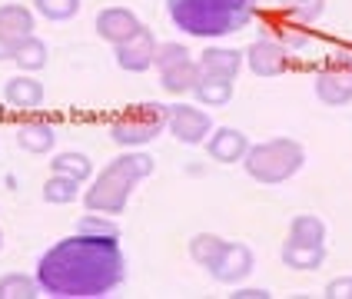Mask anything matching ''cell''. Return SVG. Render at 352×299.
<instances>
[{
	"label": "cell",
	"instance_id": "1",
	"mask_svg": "<svg viewBox=\"0 0 352 299\" xmlns=\"http://www.w3.org/2000/svg\"><path fill=\"white\" fill-rule=\"evenodd\" d=\"M126 276V259L117 236H77L60 239L37 263V283L50 296L90 299L107 296Z\"/></svg>",
	"mask_w": 352,
	"mask_h": 299
},
{
	"label": "cell",
	"instance_id": "2",
	"mask_svg": "<svg viewBox=\"0 0 352 299\" xmlns=\"http://www.w3.org/2000/svg\"><path fill=\"white\" fill-rule=\"evenodd\" d=\"M166 10L190 37H226L253 20L256 0H166Z\"/></svg>",
	"mask_w": 352,
	"mask_h": 299
},
{
	"label": "cell",
	"instance_id": "3",
	"mask_svg": "<svg viewBox=\"0 0 352 299\" xmlns=\"http://www.w3.org/2000/svg\"><path fill=\"white\" fill-rule=\"evenodd\" d=\"M153 173V159L143 157V153H130V157L113 159L103 173L97 177V183L87 190V210L90 213H120L126 206V199L133 193L137 179L150 177Z\"/></svg>",
	"mask_w": 352,
	"mask_h": 299
},
{
	"label": "cell",
	"instance_id": "4",
	"mask_svg": "<svg viewBox=\"0 0 352 299\" xmlns=\"http://www.w3.org/2000/svg\"><path fill=\"white\" fill-rule=\"evenodd\" d=\"M246 173L259 183H283L306 163V150L296 140H270L246 150Z\"/></svg>",
	"mask_w": 352,
	"mask_h": 299
},
{
	"label": "cell",
	"instance_id": "5",
	"mask_svg": "<svg viewBox=\"0 0 352 299\" xmlns=\"http://www.w3.org/2000/svg\"><path fill=\"white\" fill-rule=\"evenodd\" d=\"M166 126V107L163 103H143L133 113H126L110 126V137L117 140L120 146H140L160 137V130Z\"/></svg>",
	"mask_w": 352,
	"mask_h": 299
},
{
	"label": "cell",
	"instance_id": "6",
	"mask_svg": "<svg viewBox=\"0 0 352 299\" xmlns=\"http://www.w3.org/2000/svg\"><path fill=\"white\" fill-rule=\"evenodd\" d=\"M166 126L179 143H203V137L213 130V120L196 107L176 103V107H166Z\"/></svg>",
	"mask_w": 352,
	"mask_h": 299
},
{
	"label": "cell",
	"instance_id": "7",
	"mask_svg": "<svg viewBox=\"0 0 352 299\" xmlns=\"http://www.w3.org/2000/svg\"><path fill=\"white\" fill-rule=\"evenodd\" d=\"M157 37H153V30L150 27H140L137 37H130L126 43H117V63L123 70H130V74H140V70H146L153 60H157Z\"/></svg>",
	"mask_w": 352,
	"mask_h": 299
},
{
	"label": "cell",
	"instance_id": "8",
	"mask_svg": "<svg viewBox=\"0 0 352 299\" xmlns=\"http://www.w3.org/2000/svg\"><path fill=\"white\" fill-rule=\"evenodd\" d=\"M246 63L256 77H279L286 67H289V50L286 43H276V40H256L253 47L246 50Z\"/></svg>",
	"mask_w": 352,
	"mask_h": 299
},
{
	"label": "cell",
	"instance_id": "9",
	"mask_svg": "<svg viewBox=\"0 0 352 299\" xmlns=\"http://www.w3.org/2000/svg\"><path fill=\"white\" fill-rule=\"evenodd\" d=\"M97 34L103 40H110L113 47L117 43H126L130 37H137L140 34V23L137 20V14L133 10H126V7H110V10H103V14H97Z\"/></svg>",
	"mask_w": 352,
	"mask_h": 299
},
{
	"label": "cell",
	"instance_id": "10",
	"mask_svg": "<svg viewBox=\"0 0 352 299\" xmlns=\"http://www.w3.org/2000/svg\"><path fill=\"white\" fill-rule=\"evenodd\" d=\"M316 97L329 107H342L352 100V70L349 67H326L316 77Z\"/></svg>",
	"mask_w": 352,
	"mask_h": 299
},
{
	"label": "cell",
	"instance_id": "11",
	"mask_svg": "<svg viewBox=\"0 0 352 299\" xmlns=\"http://www.w3.org/2000/svg\"><path fill=\"white\" fill-rule=\"evenodd\" d=\"M250 269H253V253L243 243H226L219 259L210 266L213 279H219V283H236V279L246 276Z\"/></svg>",
	"mask_w": 352,
	"mask_h": 299
},
{
	"label": "cell",
	"instance_id": "12",
	"mask_svg": "<svg viewBox=\"0 0 352 299\" xmlns=\"http://www.w3.org/2000/svg\"><path fill=\"white\" fill-rule=\"evenodd\" d=\"M196 67H199V74H213V77H230V80H236L239 67H243V54H239V50L210 47V50H203V54H199Z\"/></svg>",
	"mask_w": 352,
	"mask_h": 299
},
{
	"label": "cell",
	"instance_id": "13",
	"mask_svg": "<svg viewBox=\"0 0 352 299\" xmlns=\"http://www.w3.org/2000/svg\"><path fill=\"white\" fill-rule=\"evenodd\" d=\"M206 150H210V157L219 159V163H233V159L246 157L250 143H246V137H243L239 130H233V126H223V130H216L213 137H210Z\"/></svg>",
	"mask_w": 352,
	"mask_h": 299
},
{
	"label": "cell",
	"instance_id": "14",
	"mask_svg": "<svg viewBox=\"0 0 352 299\" xmlns=\"http://www.w3.org/2000/svg\"><path fill=\"white\" fill-rule=\"evenodd\" d=\"M0 34L14 43L34 37V14L20 3H3L0 7Z\"/></svg>",
	"mask_w": 352,
	"mask_h": 299
},
{
	"label": "cell",
	"instance_id": "15",
	"mask_svg": "<svg viewBox=\"0 0 352 299\" xmlns=\"http://www.w3.org/2000/svg\"><path fill=\"white\" fill-rule=\"evenodd\" d=\"M3 97L17 110H34V107L43 103V83L34 77H14L3 87Z\"/></svg>",
	"mask_w": 352,
	"mask_h": 299
},
{
	"label": "cell",
	"instance_id": "16",
	"mask_svg": "<svg viewBox=\"0 0 352 299\" xmlns=\"http://www.w3.org/2000/svg\"><path fill=\"white\" fill-rule=\"evenodd\" d=\"M17 143L27 153H47V150L57 143V133H54V126L43 123V120H27V123L17 126Z\"/></svg>",
	"mask_w": 352,
	"mask_h": 299
},
{
	"label": "cell",
	"instance_id": "17",
	"mask_svg": "<svg viewBox=\"0 0 352 299\" xmlns=\"http://www.w3.org/2000/svg\"><path fill=\"white\" fill-rule=\"evenodd\" d=\"M196 80H199L196 60H179L173 67H163V70H160V83H163V90H170V93H186V90H193Z\"/></svg>",
	"mask_w": 352,
	"mask_h": 299
},
{
	"label": "cell",
	"instance_id": "18",
	"mask_svg": "<svg viewBox=\"0 0 352 299\" xmlns=\"http://www.w3.org/2000/svg\"><path fill=\"white\" fill-rule=\"evenodd\" d=\"M193 93H196V100L206 103V107H223V103H230V97H233V80L213 77V74H199Z\"/></svg>",
	"mask_w": 352,
	"mask_h": 299
},
{
	"label": "cell",
	"instance_id": "19",
	"mask_svg": "<svg viewBox=\"0 0 352 299\" xmlns=\"http://www.w3.org/2000/svg\"><path fill=\"white\" fill-rule=\"evenodd\" d=\"M322 259H326L322 246H302V243H289V239L283 246V263L293 269H319Z\"/></svg>",
	"mask_w": 352,
	"mask_h": 299
},
{
	"label": "cell",
	"instance_id": "20",
	"mask_svg": "<svg viewBox=\"0 0 352 299\" xmlns=\"http://www.w3.org/2000/svg\"><path fill=\"white\" fill-rule=\"evenodd\" d=\"M326 239V226L319 217H296L289 226V243H302V246H322Z\"/></svg>",
	"mask_w": 352,
	"mask_h": 299
},
{
	"label": "cell",
	"instance_id": "21",
	"mask_svg": "<svg viewBox=\"0 0 352 299\" xmlns=\"http://www.w3.org/2000/svg\"><path fill=\"white\" fill-rule=\"evenodd\" d=\"M40 296V283L23 273H7L0 276V299H37Z\"/></svg>",
	"mask_w": 352,
	"mask_h": 299
},
{
	"label": "cell",
	"instance_id": "22",
	"mask_svg": "<svg viewBox=\"0 0 352 299\" xmlns=\"http://www.w3.org/2000/svg\"><path fill=\"white\" fill-rule=\"evenodd\" d=\"M223 246H226V239L213 236V233H199V236L190 239V256H193L199 266H206V269H210L216 259H219Z\"/></svg>",
	"mask_w": 352,
	"mask_h": 299
},
{
	"label": "cell",
	"instance_id": "23",
	"mask_svg": "<svg viewBox=\"0 0 352 299\" xmlns=\"http://www.w3.org/2000/svg\"><path fill=\"white\" fill-rule=\"evenodd\" d=\"M14 60H17V67H23V70H40L47 63V43L37 37L20 40L17 47H14Z\"/></svg>",
	"mask_w": 352,
	"mask_h": 299
},
{
	"label": "cell",
	"instance_id": "24",
	"mask_svg": "<svg viewBox=\"0 0 352 299\" xmlns=\"http://www.w3.org/2000/svg\"><path fill=\"white\" fill-rule=\"evenodd\" d=\"M50 166H54V173H60V177H70V179H83L90 177V159L83 157V153H60V157L50 159Z\"/></svg>",
	"mask_w": 352,
	"mask_h": 299
},
{
	"label": "cell",
	"instance_id": "25",
	"mask_svg": "<svg viewBox=\"0 0 352 299\" xmlns=\"http://www.w3.org/2000/svg\"><path fill=\"white\" fill-rule=\"evenodd\" d=\"M77 193H80V179L60 177V173H54V177L43 183V199L47 203H74Z\"/></svg>",
	"mask_w": 352,
	"mask_h": 299
},
{
	"label": "cell",
	"instance_id": "26",
	"mask_svg": "<svg viewBox=\"0 0 352 299\" xmlns=\"http://www.w3.org/2000/svg\"><path fill=\"white\" fill-rule=\"evenodd\" d=\"M34 7L47 20H70L80 14V0H34Z\"/></svg>",
	"mask_w": 352,
	"mask_h": 299
},
{
	"label": "cell",
	"instance_id": "27",
	"mask_svg": "<svg viewBox=\"0 0 352 299\" xmlns=\"http://www.w3.org/2000/svg\"><path fill=\"white\" fill-rule=\"evenodd\" d=\"M286 7H289V14H293L299 23H313L319 14H322V7H326V0H283Z\"/></svg>",
	"mask_w": 352,
	"mask_h": 299
},
{
	"label": "cell",
	"instance_id": "28",
	"mask_svg": "<svg viewBox=\"0 0 352 299\" xmlns=\"http://www.w3.org/2000/svg\"><path fill=\"white\" fill-rule=\"evenodd\" d=\"M179 60H190V50H186L183 43H160L157 60H153V63L163 70V67H173V63H179Z\"/></svg>",
	"mask_w": 352,
	"mask_h": 299
},
{
	"label": "cell",
	"instance_id": "29",
	"mask_svg": "<svg viewBox=\"0 0 352 299\" xmlns=\"http://www.w3.org/2000/svg\"><path fill=\"white\" fill-rule=\"evenodd\" d=\"M80 233H90V236H117V223L100 217H83L80 219Z\"/></svg>",
	"mask_w": 352,
	"mask_h": 299
},
{
	"label": "cell",
	"instance_id": "30",
	"mask_svg": "<svg viewBox=\"0 0 352 299\" xmlns=\"http://www.w3.org/2000/svg\"><path fill=\"white\" fill-rule=\"evenodd\" d=\"M326 296L329 299H352V276H339L326 286Z\"/></svg>",
	"mask_w": 352,
	"mask_h": 299
},
{
	"label": "cell",
	"instance_id": "31",
	"mask_svg": "<svg viewBox=\"0 0 352 299\" xmlns=\"http://www.w3.org/2000/svg\"><path fill=\"white\" fill-rule=\"evenodd\" d=\"M14 47H17L14 40H7L0 34V60H14Z\"/></svg>",
	"mask_w": 352,
	"mask_h": 299
},
{
	"label": "cell",
	"instance_id": "32",
	"mask_svg": "<svg viewBox=\"0 0 352 299\" xmlns=\"http://www.w3.org/2000/svg\"><path fill=\"white\" fill-rule=\"evenodd\" d=\"M233 296L236 299H270V293H266V289H239Z\"/></svg>",
	"mask_w": 352,
	"mask_h": 299
},
{
	"label": "cell",
	"instance_id": "33",
	"mask_svg": "<svg viewBox=\"0 0 352 299\" xmlns=\"http://www.w3.org/2000/svg\"><path fill=\"white\" fill-rule=\"evenodd\" d=\"M0 246H3V233H0Z\"/></svg>",
	"mask_w": 352,
	"mask_h": 299
}]
</instances>
